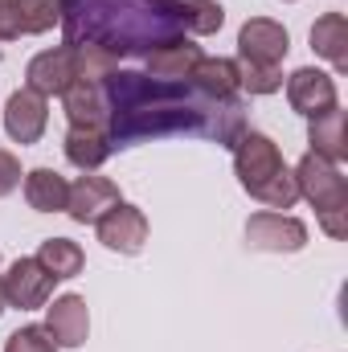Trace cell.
Returning <instances> with one entry per match:
<instances>
[{
	"mask_svg": "<svg viewBox=\"0 0 348 352\" xmlns=\"http://www.w3.org/2000/svg\"><path fill=\"white\" fill-rule=\"evenodd\" d=\"M4 311H8V303H4V287H0V316H4Z\"/></svg>",
	"mask_w": 348,
	"mask_h": 352,
	"instance_id": "27",
	"label": "cell"
},
{
	"mask_svg": "<svg viewBox=\"0 0 348 352\" xmlns=\"http://www.w3.org/2000/svg\"><path fill=\"white\" fill-rule=\"evenodd\" d=\"M111 140H107V131H98V127H70L66 131V160L74 164V168H83V173H94V168H102L107 160H111Z\"/></svg>",
	"mask_w": 348,
	"mask_h": 352,
	"instance_id": "20",
	"label": "cell"
},
{
	"mask_svg": "<svg viewBox=\"0 0 348 352\" xmlns=\"http://www.w3.org/2000/svg\"><path fill=\"white\" fill-rule=\"evenodd\" d=\"M188 82L201 90V94L226 102V98H238V90H242V66L234 58H201L193 66Z\"/></svg>",
	"mask_w": 348,
	"mask_h": 352,
	"instance_id": "16",
	"label": "cell"
},
{
	"mask_svg": "<svg viewBox=\"0 0 348 352\" xmlns=\"http://www.w3.org/2000/svg\"><path fill=\"white\" fill-rule=\"evenodd\" d=\"M70 127H98L107 131V102H102V82L98 78H78L74 87L62 94Z\"/></svg>",
	"mask_w": 348,
	"mask_h": 352,
	"instance_id": "15",
	"label": "cell"
},
{
	"mask_svg": "<svg viewBox=\"0 0 348 352\" xmlns=\"http://www.w3.org/2000/svg\"><path fill=\"white\" fill-rule=\"evenodd\" d=\"M287 4H291V0H287Z\"/></svg>",
	"mask_w": 348,
	"mask_h": 352,
	"instance_id": "29",
	"label": "cell"
},
{
	"mask_svg": "<svg viewBox=\"0 0 348 352\" xmlns=\"http://www.w3.org/2000/svg\"><path fill=\"white\" fill-rule=\"evenodd\" d=\"M4 352H62L54 344V336L41 328V324H29V328H17L8 340H4Z\"/></svg>",
	"mask_w": 348,
	"mask_h": 352,
	"instance_id": "23",
	"label": "cell"
},
{
	"mask_svg": "<svg viewBox=\"0 0 348 352\" xmlns=\"http://www.w3.org/2000/svg\"><path fill=\"white\" fill-rule=\"evenodd\" d=\"M226 25L213 0H62L66 45H83L119 66V58H148L180 37H209Z\"/></svg>",
	"mask_w": 348,
	"mask_h": 352,
	"instance_id": "2",
	"label": "cell"
},
{
	"mask_svg": "<svg viewBox=\"0 0 348 352\" xmlns=\"http://www.w3.org/2000/svg\"><path fill=\"white\" fill-rule=\"evenodd\" d=\"M246 246L262 254H299L307 246V226L291 213L262 209L246 221Z\"/></svg>",
	"mask_w": 348,
	"mask_h": 352,
	"instance_id": "6",
	"label": "cell"
},
{
	"mask_svg": "<svg viewBox=\"0 0 348 352\" xmlns=\"http://www.w3.org/2000/svg\"><path fill=\"white\" fill-rule=\"evenodd\" d=\"M234 176L238 184L262 201L266 209L283 213L299 201V184H295V173L287 168L279 144L262 131H242L238 144H234Z\"/></svg>",
	"mask_w": 348,
	"mask_h": 352,
	"instance_id": "3",
	"label": "cell"
},
{
	"mask_svg": "<svg viewBox=\"0 0 348 352\" xmlns=\"http://www.w3.org/2000/svg\"><path fill=\"white\" fill-rule=\"evenodd\" d=\"M78 78H83V54L74 45H54V50L29 58V66H25V87L37 90L41 98H54V94L62 98Z\"/></svg>",
	"mask_w": 348,
	"mask_h": 352,
	"instance_id": "5",
	"label": "cell"
},
{
	"mask_svg": "<svg viewBox=\"0 0 348 352\" xmlns=\"http://www.w3.org/2000/svg\"><path fill=\"white\" fill-rule=\"evenodd\" d=\"M4 4H8V0H0V8H4Z\"/></svg>",
	"mask_w": 348,
	"mask_h": 352,
	"instance_id": "28",
	"label": "cell"
},
{
	"mask_svg": "<svg viewBox=\"0 0 348 352\" xmlns=\"http://www.w3.org/2000/svg\"><path fill=\"white\" fill-rule=\"evenodd\" d=\"M287 102L291 111L316 119V115H328L332 107H340V94H336V78L316 70V66H303L287 78Z\"/></svg>",
	"mask_w": 348,
	"mask_h": 352,
	"instance_id": "11",
	"label": "cell"
},
{
	"mask_svg": "<svg viewBox=\"0 0 348 352\" xmlns=\"http://www.w3.org/2000/svg\"><path fill=\"white\" fill-rule=\"evenodd\" d=\"M33 258L45 266V270H50L58 283H62V278H74V274H83V266H87L83 246H78V242H70V238H45V242H41V250H37Z\"/></svg>",
	"mask_w": 348,
	"mask_h": 352,
	"instance_id": "22",
	"label": "cell"
},
{
	"mask_svg": "<svg viewBox=\"0 0 348 352\" xmlns=\"http://www.w3.org/2000/svg\"><path fill=\"white\" fill-rule=\"evenodd\" d=\"M295 184H299V197L316 209L320 217V230L328 238H345L348 234V180L336 164L320 160V156H303L295 164Z\"/></svg>",
	"mask_w": 348,
	"mask_h": 352,
	"instance_id": "4",
	"label": "cell"
},
{
	"mask_svg": "<svg viewBox=\"0 0 348 352\" xmlns=\"http://www.w3.org/2000/svg\"><path fill=\"white\" fill-rule=\"evenodd\" d=\"M12 25H17V37L21 33H50L54 25H62V0H8L4 4Z\"/></svg>",
	"mask_w": 348,
	"mask_h": 352,
	"instance_id": "21",
	"label": "cell"
},
{
	"mask_svg": "<svg viewBox=\"0 0 348 352\" xmlns=\"http://www.w3.org/2000/svg\"><path fill=\"white\" fill-rule=\"evenodd\" d=\"M66 197H70V180L58 176L54 168H33L25 173V201L37 213H66Z\"/></svg>",
	"mask_w": 348,
	"mask_h": 352,
	"instance_id": "19",
	"label": "cell"
},
{
	"mask_svg": "<svg viewBox=\"0 0 348 352\" xmlns=\"http://www.w3.org/2000/svg\"><path fill=\"white\" fill-rule=\"evenodd\" d=\"M45 123H50V102L37 90L21 87L8 94V102H4V131L17 144H37L45 135Z\"/></svg>",
	"mask_w": 348,
	"mask_h": 352,
	"instance_id": "13",
	"label": "cell"
},
{
	"mask_svg": "<svg viewBox=\"0 0 348 352\" xmlns=\"http://www.w3.org/2000/svg\"><path fill=\"white\" fill-rule=\"evenodd\" d=\"M54 283H58V278L37 263V258H17V263L8 266V274L0 278V287H4V303H8V307H21V311H37V307H45L50 295H54Z\"/></svg>",
	"mask_w": 348,
	"mask_h": 352,
	"instance_id": "9",
	"label": "cell"
},
{
	"mask_svg": "<svg viewBox=\"0 0 348 352\" xmlns=\"http://www.w3.org/2000/svg\"><path fill=\"white\" fill-rule=\"evenodd\" d=\"M307 144H312V156L328 160V164H345L348 156V140H345V111L332 107L328 115H316L307 119Z\"/></svg>",
	"mask_w": 348,
	"mask_h": 352,
	"instance_id": "17",
	"label": "cell"
},
{
	"mask_svg": "<svg viewBox=\"0 0 348 352\" xmlns=\"http://www.w3.org/2000/svg\"><path fill=\"white\" fill-rule=\"evenodd\" d=\"M119 201H123V192H119V184H115L111 176L87 173L70 184L66 213H70V221H78V226H94V221H98L102 213H111Z\"/></svg>",
	"mask_w": 348,
	"mask_h": 352,
	"instance_id": "10",
	"label": "cell"
},
{
	"mask_svg": "<svg viewBox=\"0 0 348 352\" xmlns=\"http://www.w3.org/2000/svg\"><path fill=\"white\" fill-rule=\"evenodd\" d=\"M21 180H25V173H21V160H17L12 152H4V148H0V197H8Z\"/></svg>",
	"mask_w": 348,
	"mask_h": 352,
	"instance_id": "25",
	"label": "cell"
},
{
	"mask_svg": "<svg viewBox=\"0 0 348 352\" xmlns=\"http://www.w3.org/2000/svg\"><path fill=\"white\" fill-rule=\"evenodd\" d=\"M242 90H250V94H274V90H283V70L279 66H242Z\"/></svg>",
	"mask_w": 348,
	"mask_h": 352,
	"instance_id": "24",
	"label": "cell"
},
{
	"mask_svg": "<svg viewBox=\"0 0 348 352\" xmlns=\"http://www.w3.org/2000/svg\"><path fill=\"white\" fill-rule=\"evenodd\" d=\"M201 58H205L201 45H197L193 37H180L173 45L152 50L144 62H148V78H160V82H188V74H193V66H197Z\"/></svg>",
	"mask_w": 348,
	"mask_h": 352,
	"instance_id": "14",
	"label": "cell"
},
{
	"mask_svg": "<svg viewBox=\"0 0 348 352\" xmlns=\"http://www.w3.org/2000/svg\"><path fill=\"white\" fill-rule=\"evenodd\" d=\"M312 50L336 66V74L348 70V16L345 12H324L312 25Z\"/></svg>",
	"mask_w": 348,
	"mask_h": 352,
	"instance_id": "18",
	"label": "cell"
},
{
	"mask_svg": "<svg viewBox=\"0 0 348 352\" xmlns=\"http://www.w3.org/2000/svg\"><path fill=\"white\" fill-rule=\"evenodd\" d=\"M107 102V140L111 148H131L160 135H201L234 148L246 131L242 98H209L193 82H160L140 70H111L98 78Z\"/></svg>",
	"mask_w": 348,
	"mask_h": 352,
	"instance_id": "1",
	"label": "cell"
},
{
	"mask_svg": "<svg viewBox=\"0 0 348 352\" xmlns=\"http://www.w3.org/2000/svg\"><path fill=\"white\" fill-rule=\"evenodd\" d=\"M291 54V33L270 21V16H250L238 29V62L242 66H283Z\"/></svg>",
	"mask_w": 348,
	"mask_h": 352,
	"instance_id": "7",
	"label": "cell"
},
{
	"mask_svg": "<svg viewBox=\"0 0 348 352\" xmlns=\"http://www.w3.org/2000/svg\"><path fill=\"white\" fill-rule=\"evenodd\" d=\"M45 332L58 349H83L90 336V307L83 295H58L45 303Z\"/></svg>",
	"mask_w": 348,
	"mask_h": 352,
	"instance_id": "12",
	"label": "cell"
},
{
	"mask_svg": "<svg viewBox=\"0 0 348 352\" xmlns=\"http://www.w3.org/2000/svg\"><path fill=\"white\" fill-rule=\"evenodd\" d=\"M94 230H98V242L107 250H115V254H140L144 242H148V234H152L148 213L140 205H131V201H119L111 213H102L94 221Z\"/></svg>",
	"mask_w": 348,
	"mask_h": 352,
	"instance_id": "8",
	"label": "cell"
},
{
	"mask_svg": "<svg viewBox=\"0 0 348 352\" xmlns=\"http://www.w3.org/2000/svg\"><path fill=\"white\" fill-rule=\"evenodd\" d=\"M12 37H17V25H12L8 8H0V45H4V41H12Z\"/></svg>",
	"mask_w": 348,
	"mask_h": 352,
	"instance_id": "26",
	"label": "cell"
}]
</instances>
